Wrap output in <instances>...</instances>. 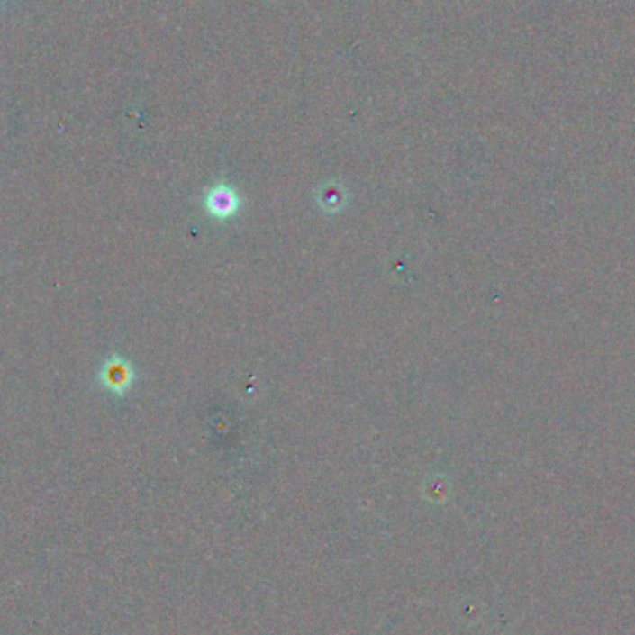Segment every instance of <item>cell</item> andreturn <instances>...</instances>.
Segmentation results:
<instances>
[{"label":"cell","instance_id":"6da1fadb","mask_svg":"<svg viewBox=\"0 0 635 635\" xmlns=\"http://www.w3.org/2000/svg\"><path fill=\"white\" fill-rule=\"evenodd\" d=\"M97 383L112 396H125L136 383L132 362L119 353L106 357L97 372Z\"/></svg>","mask_w":635,"mask_h":635},{"label":"cell","instance_id":"7a4b0ae2","mask_svg":"<svg viewBox=\"0 0 635 635\" xmlns=\"http://www.w3.org/2000/svg\"><path fill=\"white\" fill-rule=\"evenodd\" d=\"M203 208L210 218L229 222L241 210V199L231 185L216 183L203 192Z\"/></svg>","mask_w":635,"mask_h":635},{"label":"cell","instance_id":"3957f363","mask_svg":"<svg viewBox=\"0 0 635 635\" xmlns=\"http://www.w3.org/2000/svg\"><path fill=\"white\" fill-rule=\"evenodd\" d=\"M316 201L320 204V208L323 212H329V214H335V212L342 210L348 204V192L337 185H323L318 192H316Z\"/></svg>","mask_w":635,"mask_h":635}]
</instances>
